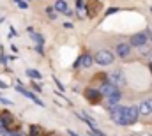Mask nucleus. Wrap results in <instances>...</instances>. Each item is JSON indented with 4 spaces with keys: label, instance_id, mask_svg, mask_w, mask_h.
Returning a JSON list of instances; mask_svg holds the SVG:
<instances>
[{
    "label": "nucleus",
    "instance_id": "obj_1",
    "mask_svg": "<svg viewBox=\"0 0 152 136\" xmlns=\"http://www.w3.org/2000/svg\"><path fill=\"white\" fill-rule=\"evenodd\" d=\"M0 117H2V122H4V126H5V129L9 131V133H16L20 127H21V122L20 120H16L9 111H0Z\"/></svg>",
    "mask_w": 152,
    "mask_h": 136
},
{
    "label": "nucleus",
    "instance_id": "obj_2",
    "mask_svg": "<svg viewBox=\"0 0 152 136\" xmlns=\"http://www.w3.org/2000/svg\"><path fill=\"white\" fill-rule=\"evenodd\" d=\"M140 110L136 106H124V115H122V126H131L138 120Z\"/></svg>",
    "mask_w": 152,
    "mask_h": 136
},
{
    "label": "nucleus",
    "instance_id": "obj_3",
    "mask_svg": "<svg viewBox=\"0 0 152 136\" xmlns=\"http://www.w3.org/2000/svg\"><path fill=\"white\" fill-rule=\"evenodd\" d=\"M94 60L99 64V66H110L113 62V55L108 51V50H99L94 57Z\"/></svg>",
    "mask_w": 152,
    "mask_h": 136
},
{
    "label": "nucleus",
    "instance_id": "obj_4",
    "mask_svg": "<svg viewBox=\"0 0 152 136\" xmlns=\"http://www.w3.org/2000/svg\"><path fill=\"white\" fill-rule=\"evenodd\" d=\"M85 7H87V14H88V18H94V16H97L99 14V11H101V4H99V0H88L87 4H85Z\"/></svg>",
    "mask_w": 152,
    "mask_h": 136
},
{
    "label": "nucleus",
    "instance_id": "obj_5",
    "mask_svg": "<svg viewBox=\"0 0 152 136\" xmlns=\"http://www.w3.org/2000/svg\"><path fill=\"white\" fill-rule=\"evenodd\" d=\"M16 90H18L20 94H23L25 97H28L30 101H34L36 104H37V106H44V104H42V101H41V99H37V97H36V96H34L32 92H28V90H27V88H25V87H23L21 83H16Z\"/></svg>",
    "mask_w": 152,
    "mask_h": 136
},
{
    "label": "nucleus",
    "instance_id": "obj_6",
    "mask_svg": "<svg viewBox=\"0 0 152 136\" xmlns=\"http://www.w3.org/2000/svg\"><path fill=\"white\" fill-rule=\"evenodd\" d=\"M85 97L92 102V104H97V102L101 101L103 94H101V90H96V88H87V90H85Z\"/></svg>",
    "mask_w": 152,
    "mask_h": 136
},
{
    "label": "nucleus",
    "instance_id": "obj_7",
    "mask_svg": "<svg viewBox=\"0 0 152 136\" xmlns=\"http://www.w3.org/2000/svg\"><path fill=\"white\" fill-rule=\"evenodd\" d=\"M110 115H112V120H113L115 124H120V126H122L124 106H112V110H110Z\"/></svg>",
    "mask_w": 152,
    "mask_h": 136
},
{
    "label": "nucleus",
    "instance_id": "obj_8",
    "mask_svg": "<svg viewBox=\"0 0 152 136\" xmlns=\"http://www.w3.org/2000/svg\"><path fill=\"white\" fill-rule=\"evenodd\" d=\"M118 92V88L115 87L113 83H104L103 87H101V94L104 96V97H112L113 94H117Z\"/></svg>",
    "mask_w": 152,
    "mask_h": 136
},
{
    "label": "nucleus",
    "instance_id": "obj_9",
    "mask_svg": "<svg viewBox=\"0 0 152 136\" xmlns=\"http://www.w3.org/2000/svg\"><path fill=\"white\" fill-rule=\"evenodd\" d=\"M92 62H94V58H92L90 55H81V57L76 60L75 67H80V66H83V67H90V66H92Z\"/></svg>",
    "mask_w": 152,
    "mask_h": 136
},
{
    "label": "nucleus",
    "instance_id": "obj_10",
    "mask_svg": "<svg viewBox=\"0 0 152 136\" xmlns=\"http://www.w3.org/2000/svg\"><path fill=\"white\" fill-rule=\"evenodd\" d=\"M147 42V34H136L131 37V44L133 46H143Z\"/></svg>",
    "mask_w": 152,
    "mask_h": 136
},
{
    "label": "nucleus",
    "instance_id": "obj_11",
    "mask_svg": "<svg viewBox=\"0 0 152 136\" xmlns=\"http://www.w3.org/2000/svg\"><path fill=\"white\" fill-rule=\"evenodd\" d=\"M117 53H118V57L126 58V57L131 53V46H129V44H126V42H122V44H118V46H117Z\"/></svg>",
    "mask_w": 152,
    "mask_h": 136
},
{
    "label": "nucleus",
    "instance_id": "obj_12",
    "mask_svg": "<svg viewBox=\"0 0 152 136\" xmlns=\"http://www.w3.org/2000/svg\"><path fill=\"white\" fill-rule=\"evenodd\" d=\"M110 78H112V83H113L115 87H117V85H124V83H126V80H124V74H122L120 71H115Z\"/></svg>",
    "mask_w": 152,
    "mask_h": 136
},
{
    "label": "nucleus",
    "instance_id": "obj_13",
    "mask_svg": "<svg viewBox=\"0 0 152 136\" xmlns=\"http://www.w3.org/2000/svg\"><path fill=\"white\" fill-rule=\"evenodd\" d=\"M138 110H140V113H142V115H145V117H147L149 113H152V101H143L142 104H140V108H138Z\"/></svg>",
    "mask_w": 152,
    "mask_h": 136
},
{
    "label": "nucleus",
    "instance_id": "obj_14",
    "mask_svg": "<svg viewBox=\"0 0 152 136\" xmlns=\"http://www.w3.org/2000/svg\"><path fill=\"white\" fill-rule=\"evenodd\" d=\"M55 9H57V11H60V12H64V14H67V16L71 14V11L67 9V4H66L64 0H58V2L55 4Z\"/></svg>",
    "mask_w": 152,
    "mask_h": 136
},
{
    "label": "nucleus",
    "instance_id": "obj_15",
    "mask_svg": "<svg viewBox=\"0 0 152 136\" xmlns=\"http://www.w3.org/2000/svg\"><path fill=\"white\" fill-rule=\"evenodd\" d=\"M80 117H81V118H83V120H85L88 126H90V129H94V127H96V122H94V118H90L87 113H80Z\"/></svg>",
    "mask_w": 152,
    "mask_h": 136
},
{
    "label": "nucleus",
    "instance_id": "obj_16",
    "mask_svg": "<svg viewBox=\"0 0 152 136\" xmlns=\"http://www.w3.org/2000/svg\"><path fill=\"white\" fill-rule=\"evenodd\" d=\"M30 136H44V131L39 126H32L30 127Z\"/></svg>",
    "mask_w": 152,
    "mask_h": 136
},
{
    "label": "nucleus",
    "instance_id": "obj_17",
    "mask_svg": "<svg viewBox=\"0 0 152 136\" xmlns=\"http://www.w3.org/2000/svg\"><path fill=\"white\" fill-rule=\"evenodd\" d=\"M120 101V92H117V94H113L112 97H108V102H110V106H115L117 102Z\"/></svg>",
    "mask_w": 152,
    "mask_h": 136
},
{
    "label": "nucleus",
    "instance_id": "obj_18",
    "mask_svg": "<svg viewBox=\"0 0 152 136\" xmlns=\"http://www.w3.org/2000/svg\"><path fill=\"white\" fill-rule=\"evenodd\" d=\"M27 74H28L30 78H34V80H41V72H39V71H34V69H28V71H27Z\"/></svg>",
    "mask_w": 152,
    "mask_h": 136
},
{
    "label": "nucleus",
    "instance_id": "obj_19",
    "mask_svg": "<svg viewBox=\"0 0 152 136\" xmlns=\"http://www.w3.org/2000/svg\"><path fill=\"white\" fill-rule=\"evenodd\" d=\"M32 39L37 42V46H42V42H44V39H42V37H41L39 34H32Z\"/></svg>",
    "mask_w": 152,
    "mask_h": 136
},
{
    "label": "nucleus",
    "instance_id": "obj_20",
    "mask_svg": "<svg viewBox=\"0 0 152 136\" xmlns=\"http://www.w3.org/2000/svg\"><path fill=\"white\" fill-rule=\"evenodd\" d=\"M46 12L50 14V18H51V20H55V12H53V7H46Z\"/></svg>",
    "mask_w": 152,
    "mask_h": 136
},
{
    "label": "nucleus",
    "instance_id": "obj_21",
    "mask_svg": "<svg viewBox=\"0 0 152 136\" xmlns=\"http://www.w3.org/2000/svg\"><path fill=\"white\" fill-rule=\"evenodd\" d=\"M18 5H20V9H27L28 5H27V2H23V0H20L18 2Z\"/></svg>",
    "mask_w": 152,
    "mask_h": 136
},
{
    "label": "nucleus",
    "instance_id": "obj_22",
    "mask_svg": "<svg viewBox=\"0 0 152 136\" xmlns=\"http://www.w3.org/2000/svg\"><path fill=\"white\" fill-rule=\"evenodd\" d=\"M5 131H7V129H5V126H4V122L0 120V135H5Z\"/></svg>",
    "mask_w": 152,
    "mask_h": 136
},
{
    "label": "nucleus",
    "instance_id": "obj_23",
    "mask_svg": "<svg viewBox=\"0 0 152 136\" xmlns=\"http://www.w3.org/2000/svg\"><path fill=\"white\" fill-rule=\"evenodd\" d=\"M0 102H4V104H12V101H9V99H5V97H0Z\"/></svg>",
    "mask_w": 152,
    "mask_h": 136
},
{
    "label": "nucleus",
    "instance_id": "obj_24",
    "mask_svg": "<svg viewBox=\"0 0 152 136\" xmlns=\"http://www.w3.org/2000/svg\"><path fill=\"white\" fill-rule=\"evenodd\" d=\"M76 7L81 9V7H83V0H76Z\"/></svg>",
    "mask_w": 152,
    "mask_h": 136
},
{
    "label": "nucleus",
    "instance_id": "obj_25",
    "mask_svg": "<svg viewBox=\"0 0 152 136\" xmlns=\"http://www.w3.org/2000/svg\"><path fill=\"white\" fill-rule=\"evenodd\" d=\"M55 83H57V85H58V88H60V90H64V87H62V83H60V81H58V80H57V78H55Z\"/></svg>",
    "mask_w": 152,
    "mask_h": 136
},
{
    "label": "nucleus",
    "instance_id": "obj_26",
    "mask_svg": "<svg viewBox=\"0 0 152 136\" xmlns=\"http://www.w3.org/2000/svg\"><path fill=\"white\" fill-rule=\"evenodd\" d=\"M32 87H34V88H36L37 92H41V87H39V85H34V81H32Z\"/></svg>",
    "mask_w": 152,
    "mask_h": 136
},
{
    "label": "nucleus",
    "instance_id": "obj_27",
    "mask_svg": "<svg viewBox=\"0 0 152 136\" xmlns=\"http://www.w3.org/2000/svg\"><path fill=\"white\" fill-rule=\"evenodd\" d=\"M67 135H71V136H78V135L75 133V131H67Z\"/></svg>",
    "mask_w": 152,
    "mask_h": 136
},
{
    "label": "nucleus",
    "instance_id": "obj_28",
    "mask_svg": "<svg viewBox=\"0 0 152 136\" xmlns=\"http://www.w3.org/2000/svg\"><path fill=\"white\" fill-rule=\"evenodd\" d=\"M0 87H2V88H5V83H4V81H0Z\"/></svg>",
    "mask_w": 152,
    "mask_h": 136
},
{
    "label": "nucleus",
    "instance_id": "obj_29",
    "mask_svg": "<svg viewBox=\"0 0 152 136\" xmlns=\"http://www.w3.org/2000/svg\"><path fill=\"white\" fill-rule=\"evenodd\" d=\"M151 71H152V64H151Z\"/></svg>",
    "mask_w": 152,
    "mask_h": 136
},
{
    "label": "nucleus",
    "instance_id": "obj_30",
    "mask_svg": "<svg viewBox=\"0 0 152 136\" xmlns=\"http://www.w3.org/2000/svg\"><path fill=\"white\" fill-rule=\"evenodd\" d=\"M14 2H20V0H14Z\"/></svg>",
    "mask_w": 152,
    "mask_h": 136
}]
</instances>
